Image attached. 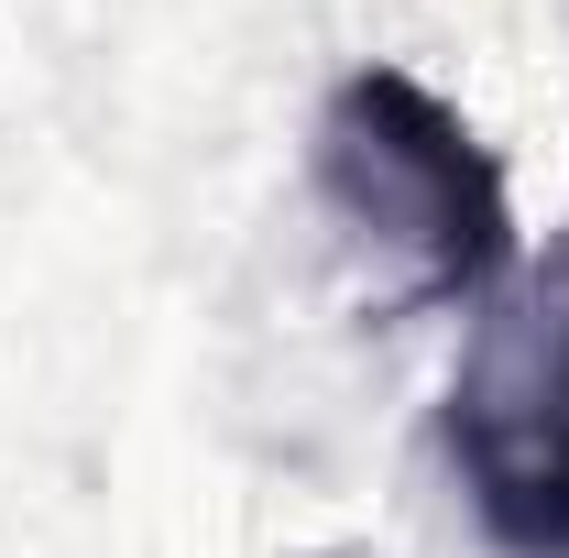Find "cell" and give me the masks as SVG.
<instances>
[{"mask_svg": "<svg viewBox=\"0 0 569 558\" xmlns=\"http://www.w3.org/2000/svg\"><path fill=\"white\" fill-rule=\"evenodd\" d=\"M449 460L515 558H569V241L449 383Z\"/></svg>", "mask_w": 569, "mask_h": 558, "instance_id": "obj_2", "label": "cell"}, {"mask_svg": "<svg viewBox=\"0 0 569 558\" xmlns=\"http://www.w3.org/2000/svg\"><path fill=\"white\" fill-rule=\"evenodd\" d=\"M318 198L340 209V230L406 263L417 307H482L515 275V187L493 142L383 56L351 67L318 110Z\"/></svg>", "mask_w": 569, "mask_h": 558, "instance_id": "obj_1", "label": "cell"}]
</instances>
